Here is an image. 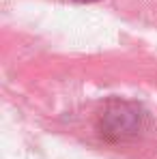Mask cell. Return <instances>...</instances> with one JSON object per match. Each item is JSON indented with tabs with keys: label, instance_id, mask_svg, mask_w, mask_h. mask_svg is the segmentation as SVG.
<instances>
[{
	"label": "cell",
	"instance_id": "cell-1",
	"mask_svg": "<svg viewBox=\"0 0 157 159\" xmlns=\"http://www.w3.org/2000/svg\"><path fill=\"white\" fill-rule=\"evenodd\" d=\"M78 2H95V0H78Z\"/></svg>",
	"mask_w": 157,
	"mask_h": 159
}]
</instances>
